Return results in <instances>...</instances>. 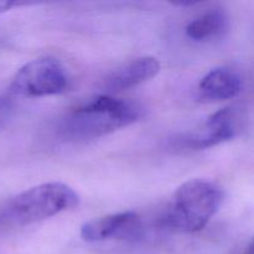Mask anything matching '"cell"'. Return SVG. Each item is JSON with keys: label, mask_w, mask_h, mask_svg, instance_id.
Masks as SVG:
<instances>
[{"label": "cell", "mask_w": 254, "mask_h": 254, "mask_svg": "<svg viewBox=\"0 0 254 254\" xmlns=\"http://www.w3.org/2000/svg\"><path fill=\"white\" fill-rule=\"evenodd\" d=\"M79 203L76 191L62 183H46L0 203V230H14L72 210Z\"/></svg>", "instance_id": "7a4b0ae2"}, {"label": "cell", "mask_w": 254, "mask_h": 254, "mask_svg": "<svg viewBox=\"0 0 254 254\" xmlns=\"http://www.w3.org/2000/svg\"><path fill=\"white\" fill-rule=\"evenodd\" d=\"M242 124L240 112L236 108H223L208 117L200 130L192 131L181 139L184 146L202 150L231 140L238 134Z\"/></svg>", "instance_id": "5b68a950"}, {"label": "cell", "mask_w": 254, "mask_h": 254, "mask_svg": "<svg viewBox=\"0 0 254 254\" xmlns=\"http://www.w3.org/2000/svg\"><path fill=\"white\" fill-rule=\"evenodd\" d=\"M68 74L61 61L51 56L39 57L25 64L12 77L7 92L17 98L55 96L68 87Z\"/></svg>", "instance_id": "277c9868"}, {"label": "cell", "mask_w": 254, "mask_h": 254, "mask_svg": "<svg viewBox=\"0 0 254 254\" xmlns=\"http://www.w3.org/2000/svg\"><path fill=\"white\" fill-rule=\"evenodd\" d=\"M246 254H254V238H253L252 243H251V246L248 247V250H247V252H246Z\"/></svg>", "instance_id": "7c38bea8"}, {"label": "cell", "mask_w": 254, "mask_h": 254, "mask_svg": "<svg viewBox=\"0 0 254 254\" xmlns=\"http://www.w3.org/2000/svg\"><path fill=\"white\" fill-rule=\"evenodd\" d=\"M222 200L223 192L216 184L192 179L175 191L164 221L178 232H197L216 215Z\"/></svg>", "instance_id": "3957f363"}, {"label": "cell", "mask_w": 254, "mask_h": 254, "mask_svg": "<svg viewBox=\"0 0 254 254\" xmlns=\"http://www.w3.org/2000/svg\"><path fill=\"white\" fill-rule=\"evenodd\" d=\"M160 71V62L151 56L139 57L109 74L104 79V88L109 92L124 91L154 78Z\"/></svg>", "instance_id": "52a82bcc"}, {"label": "cell", "mask_w": 254, "mask_h": 254, "mask_svg": "<svg viewBox=\"0 0 254 254\" xmlns=\"http://www.w3.org/2000/svg\"><path fill=\"white\" fill-rule=\"evenodd\" d=\"M34 2H27V1H0V14L9 10L15 9V7L20 6H26V5H31Z\"/></svg>", "instance_id": "8fae6325"}, {"label": "cell", "mask_w": 254, "mask_h": 254, "mask_svg": "<svg viewBox=\"0 0 254 254\" xmlns=\"http://www.w3.org/2000/svg\"><path fill=\"white\" fill-rule=\"evenodd\" d=\"M144 116L139 103L112 96H98L69 111L60 123L59 133L69 141L107 135L138 122Z\"/></svg>", "instance_id": "6da1fadb"}, {"label": "cell", "mask_w": 254, "mask_h": 254, "mask_svg": "<svg viewBox=\"0 0 254 254\" xmlns=\"http://www.w3.org/2000/svg\"><path fill=\"white\" fill-rule=\"evenodd\" d=\"M243 88L240 74L227 67H218L208 72L198 84V97L203 101H226L237 97Z\"/></svg>", "instance_id": "ba28073f"}, {"label": "cell", "mask_w": 254, "mask_h": 254, "mask_svg": "<svg viewBox=\"0 0 254 254\" xmlns=\"http://www.w3.org/2000/svg\"><path fill=\"white\" fill-rule=\"evenodd\" d=\"M14 98L9 92L4 94H0V129L5 128L15 112Z\"/></svg>", "instance_id": "30bf717a"}, {"label": "cell", "mask_w": 254, "mask_h": 254, "mask_svg": "<svg viewBox=\"0 0 254 254\" xmlns=\"http://www.w3.org/2000/svg\"><path fill=\"white\" fill-rule=\"evenodd\" d=\"M228 29V17L222 10H211L193 19L186 26V36L202 42L223 36Z\"/></svg>", "instance_id": "9c48e42d"}, {"label": "cell", "mask_w": 254, "mask_h": 254, "mask_svg": "<svg viewBox=\"0 0 254 254\" xmlns=\"http://www.w3.org/2000/svg\"><path fill=\"white\" fill-rule=\"evenodd\" d=\"M141 231V222L134 211L103 216L84 223L81 227V238L86 242H101L112 240H131L138 238Z\"/></svg>", "instance_id": "8992f818"}]
</instances>
